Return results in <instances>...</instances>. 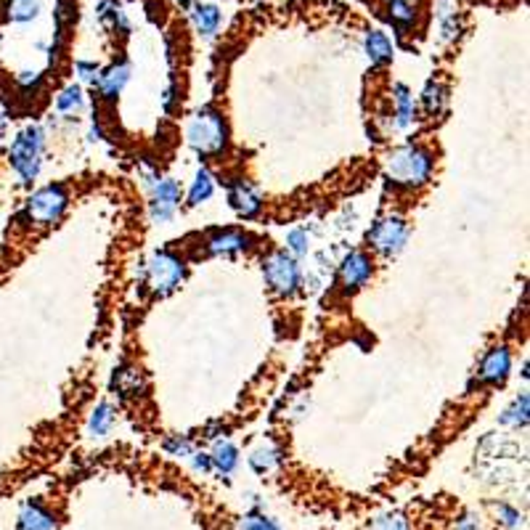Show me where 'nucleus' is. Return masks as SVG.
Returning <instances> with one entry per match:
<instances>
[{"label": "nucleus", "instance_id": "nucleus-1", "mask_svg": "<svg viewBox=\"0 0 530 530\" xmlns=\"http://www.w3.org/2000/svg\"><path fill=\"white\" fill-rule=\"evenodd\" d=\"M435 173V157L417 144L395 146L385 157V178L398 189H422Z\"/></svg>", "mask_w": 530, "mask_h": 530}, {"label": "nucleus", "instance_id": "nucleus-2", "mask_svg": "<svg viewBox=\"0 0 530 530\" xmlns=\"http://www.w3.org/2000/svg\"><path fill=\"white\" fill-rule=\"evenodd\" d=\"M186 141L199 157H221L229 146V122L215 106L199 109L186 125Z\"/></svg>", "mask_w": 530, "mask_h": 530}, {"label": "nucleus", "instance_id": "nucleus-3", "mask_svg": "<svg viewBox=\"0 0 530 530\" xmlns=\"http://www.w3.org/2000/svg\"><path fill=\"white\" fill-rule=\"evenodd\" d=\"M43 157H45V133L37 125H27L16 133V138L11 141L8 149V160L13 173L19 175L21 183H32L40 175L43 168Z\"/></svg>", "mask_w": 530, "mask_h": 530}, {"label": "nucleus", "instance_id": "nucleus-4", "mask_svg": "<svg viewBox=\"0 0 530 530\" xmlns=\"http://www.w3.org/2000/svg\"><path fill=\"white\" fill-rule=\"evenodd\" d=\"M138 278L141 284L152 292V294H170L181 286V281L186 278V263L181 255L175 253H152L144 263H141V270H138Z\"/></svg>", "mask_w": 530, "mask_h": 530}, {"label": "nucleus", "instance_id": "nucleus-5", "mask_svg": "<svg viewBox=\"0 0 530 530\" xmlns=\"http://www.w3.org/2000/svg\"><path fill=\"white\" fill-rule=\"evenodd\" d=\"M409 237H411V226L406 218L395 215V213H387L382 218H377L366 234L369 245L374 253H379L382 258H395L406 250L409 245Z\"/></svg>", "mask_w": 530, "mask_h": 530}, {"label": "nucleus", "instance_id": "nucleus-6", "mask_svg": "<svg viewBox=\"0 0 530 530\" xmlns=\"http://www.w3.org/2000/svg\"><path fill=\"white\" fill-rule=\"evenodd\" d=\"M263 278L268 289L278 297H292L302 286V268L286 250H276L263 261Z\"/></svg>", "mask_w": 530, "mask_h": 530}, {"label": "nucleus", "instance_id": "nucleus-7", "mask_svg": "<svg viewBox=\"0 0 530 530\" xmlns=\"http://www.w3.org/2000/svg\"><path fill=\"white\" fill-rule=\"evenodd\" d=\"M146 186L152 191L149 197V215L154 223H170L181 207V183L170 175L146 173Z\"/></svg>", "mask_w": 530, "mask_h": 530}, {"label": "nucleus", "instance_id": "nucleus-8", "mask_svg": "<svg viewBox=\"0 0 530 530\" xmlns=\"http://www.w3.org/2000/svg\"><path fill=\"white\" fill-rule=\"evenodd\" d=\"M66 205H69V197L61 186H43L27 199L24 215L32 226L45 229V226H53V223L61 221Z\"/></svg>", "mask_w": 530, "mask_h": 530}, {"label": "nucleus", "instance_id": "nucleus-9", "mask_svg": "<svg viewBox=\"0 0 530 530\" xmlns=\"http://www.w3.org/2000/svg\"><path fill=\"white\" fill-rule=\"evenodd\" d=\"M371 276H374V261L363 250H350L337 268V278L347 294L363 289L371 281Z\"/></svg>", "mask_w": 530, "mask_h": 530}, {"label": "nucleus", "instance_id": "nucleus-10", "mask_svg": "<svg viewBox=\"0 0 530 530\" xmlns=\"http://www.w3.org/2000/svg\"><path fill=\"white\" fill-rule=\"evenodd\" d=\"M512 374V350L507 345H496L491 347L483 361H480V382L483 385H491V387H502Z\"/></svg>", "mask_w": 530, "mask_h": 530}, {"label": "nucleus", "instance_id": "nucleus-11", "mask_svg": "<svg viewBox=\"0 0 530 530\" xmlns=\"http://www.w3.org/2000/svg\"><path fill=\"white\" fill-rule=\"evenodd\" d=\"M229 202H231V207H234L242 218H247V221L258 218L261 210H263V197H261V191H258L253 183H247L245 178H239V181H234V183L229 186Z\"/></svg>", "mask_w": 530, "mask_h": 530}, {"label": "nucleus", "instance_id": "nucleus-12", "mask_svg": "<svg viewBox=\"0 0 530 530\" xmlns=\"http://www.w3.org/2000/svg\"><path fill=\"white\" fill-rule=\"evenodd\" d=\"M253 237L245 231H218L207 239V253L215 258H231V255H242L247 250H253Z\"/></svg>", "mask_w": 530, "mask_h": 530}, {"label": "nucleus", "instance_id": "nucleus-13", "mask_svg": "<svg viewBox=\"0 0 530 530\" xmlns=\"http://www.w3.org/2000/svg\"><path fill=\"white\" fill-rule=\"evenodd\" d=\"M128 80H130V64L128 61H114L106 69H98V77H96L93 85L98 88L101 98L114 101L125 90Z\"/></svg>", "mask_w": 530, "mask_h": 530}, {"label": "nucleus", "instance_id": "nucleus-14", "mask_svg": "<svg viewBox=\"0 0 530 530\" xmlns=\"http://www.w3.org/2000/svg\"><path fill=\"white\" fill-rule=\"evenodd\" d=\"M417 120V101L414 93L409 90V85L395 82L393 85V128L395 130H406L411 128Z\"/></svg>", "mask_w": 530, "mask_h": 530}, {"label": "nucleus", "instance_id": "nucleus-15", "mask_svg": "<svg viewBox=\"0 0 530 530\" xmlns=\"http://www.w3.org/2000/svg\"><path fill=\"white\" fill-rule=\"evenodd\" d=\"M207 454H210V464H213L215 475L229 478V475L237 472V467H239V448L229 438H215Z\"/></svg>", "mask_w": 530, "mask_h": 530}, {"label": "nucleus", "instance_id": "nucleus-16", "mask_svg": "<svg viewBox=\"0 0 530 530\" xmlns=\"http://www.w3.org/2000/svg\"><path fill=\"white\" fill-rule=\"evenodd\" d=\"M56 515L43 502H27L19 512V530H56Z\"/></svg>", "mask_w": 530, "mask_h": 530}, {"label": "nucleus", "instance_id": "nucleus-17", "mask_svg": "<svg viewBox=\"0 0 530 530\" xmlns=\"http://www.w3.org/2000/svg\"><path fill=\"white\" fill-rule=\"evenodd\" d=\"M363 51H366L371 66H385V64H390L393 56H395V45H393V40H390L382 29L366 32V37H363Z\"/></svg>", "mask_w": 530, "mask_h": 530}, {"label": "nucleus", "instance_id": "nucleus-18", "mask_svg": "<svg viewBox=\"0 0 530 530\" xmlns=\"http://www.w3.org/2000/svg\"><path fill=\"white\" fill-rule=\"evenodd\" d=\"M247 462H250L253 472H258V475H270V472L281 464V451H278L276 443L261 440V443L250 451Z\"/></svg>", "mask_w": 530, "mask_h": 530}, {"label": "nucleus", "instance_id": "nucleus-19", "mask_svg": "<svg viewBox=\"0 0 530 530\" xmlns=\"http://www.w3.org/2000/svg\"><path fill=\"white\" fill-rule=\"evenodd\" d=\"M114 425H117V409L109 401H101L88 419V435L90 438H106L114 430Z\"/></svg>", "mask_w": 530, "mask_h": 530}, {"label": "nucleus", "instance_id": "nucleus-20", "mask_svg": "<svg viewBox=\"0 0 530 530\" xmlns=\"http://www.w3.org/2000/svg\"><path fill=\"white\" fill-rule=\"evenodd\" d=\"M191 21H194V29L202 35V37H213L218 29H221V11L215 5H207V3H197L191 5Z\"/></svg>", "mask_w": 530, "mask_h": 530}, {"label": "nucleus", "instance_id": "nucleus-21", "mask_svg": "<svg viewBox=\"0 0 530 530\" xmlns=\"http://www.w3.org/2000/svg\"><path fill=\"white\" fill-rule=\"evenodd\" d=\"M528 414H530V398H528V390H523L507 409H504V414L499 417V425L502 427H510V430H520V427H526L528 425Z\"/></svg>", "mask_w": 530, "mask_h": 530}, {"label": "nucleus", "instance_id": "nucleus-22", "mask_svg": "<svg viewBox=\"0 0 530 530\" xmlns=\"http://www.w3.org/2000/svg\"><path fill=\"white\" fill-rule=\"evenodd\" d=\"M448 104V90L440 80H430L422 90V106L430 117H440Z\"/></svg>", "mask_w": 530, "mask_h": 530}, {"label": "nucleus", "instance_id": "nucleus-23", "mask_svg": "<svg viewBox=\"0 0 530 530\" xmlns=\"http://www.w3.org/2000/svg\"><path fill=\"white\" fill-rule=\"evenodd\" d=\"M387 19L398 29V35H409V29L417 21V8L409 0H390L387 3Z\"/></svg>", "mask_w": 530, "mask_h": 530}, {"label": "nucleus", "instance_id": "nucleus-24", "mask_svg": "<svg viewBox=\"0 0 530 530\" xmlns=\"http://www.w3.org/2000/svg\"><path fill=\"white\" fill-rule=\"evenodd\" d=\"M213 194H215V178H213L210 170L199 168V170L194 173V181H191V189H189V205H191V207H199V205H205Z\"/></svg>", "mask_w": 530, "mask_h": 530}, {"label": "nucleus", "instance_id": "nucleus-25", "mask_svg": "<svg viewBox=\"0 0 530 530\" xmlns=\"http://www.w3.org/2000/svg\"><path fill=\"white\" fill-rule=\"evenodd\" d=\"M43 13V0H8L5 19L13 24H29Z\"/></svg>", "mask_w": 530, "mask_h": 530}, {"label": "nucleus", "instance_id": "nucleus-26", "mask_svg": "<svg viewBox=\"0 0 530 530\" xmlns=\"http://www.w3.org/2000/svg\"><path fill=\"white\" fill-rule=\"evenodd\" d=\"M85 106V96H82V88L77 82L66 85L58 96H56V112L64 114V117H74L80 114Z\"/></svg>", "mask_w": 530, "mask_h": 530}, {"label": "nucleus", "instance_id": "nucleus-27", "mask_svg": "<svg viewBox=\"0 0 530 530\" xmlns=\"http://www.w3.org/2000/svg\"><path fill=\"white\" fill-rule=\"evenodd\" d=\"M98 16H101V21L109 24L112 29H117V32H122V35L130 32V24H128L122 8H120L117 3H112V0H101V5H98Z\"/></svg>", "mask_w": 530, "mask_h": 530}, {"label": "nucleus", "instance_id": "nucleus-28", "mask_svg": "<svg viewBox=\"0 0 530 530\" xmlns=\"http://www.w3.org/2000/svg\"><path fill=\"white\" fill-rule=\"evenodd\" d=\"M114 387L120 390V395H138V390H144V379H141L138 369L125 366L114 374Z\"/></svg>", "mask_w": 530, "mask_h": 530}, {"label": "nucleus", "instance_id": "nucleus-29", "mask_svg": "<svg viewBox=\"0 0 530 530\" xmlns=\"http://www.w3.org/2000/svg\"><path fill=\"white\" fill-rule=\"evenodd\" d=\"M494 515H496V523L504 530H520L526 526V515L518 507L507 504V502L494 504Z\"/></svg>", "mask_w": 530, "mask_h": 530}, {"label": "nucleus", "instance_id": "nucleus-30", "mask_svg": "<svg viewBox=\"0 0 530 530\" xmlns=\"http://www.w3.org/2000/svg\"><path fill=\"white\" fill-rule=\"evenodd\" d=\"M310 247H313V237L308 229H292L286 234V253L294 255V258H305L310 255Z\"/></svg>", "mask_w": 530, "mask_h": 530}, {"label": "nucleus", "instance_id": "nucleus-31", "mask_svg": "<svg viewBox=\"0 0 530 530\" xmlns=\"http://www.w3.org/2000/svg\"><path fill=\"white\" fill-rule=\"evenodd\" d=\"M366 530H411V523L401 512H385V515L374 518Z\"/></svg>", "mask_w": 530, "mask_h": 530}, {"label": "nucleus", "instance_id": "nucleus-32", "mask_svg": "<svg viewBox=\"0 0 530 530\" xmlns=\"http://www.w3.org/2000/svg\"><path fill=\"white\" fill-rule=\"evenodd\" d=\"M239 530H281V526L273 518H268L265 512H261V510H253L250 515H245L239 520Z\"/></svg>", "mask_w": 530, "mask_h": 530}, {"label": "nucleus", "instance_id": "nucleus-33", "mask_svg": "<svg viewBox=\"0 0 530 530\" xmlns=\"http://www.w3.org/2000/svg\"><path fill=\"white\" fill-rule=\"evenodd\" d=\"M165 451H168L170 456L189 459V456L194 454V443H191L186 435H173V438H168V440H165Z\"/></svg>", "mask_w": 530, "mask_h": 530}, {"label": "nucleus", "instance_id": "nucleus-34", "mask_svg": "<svg viewBox=\"0 0 530 530\" xmlns=\"http://www.w3.org/2000/svg\"><path fill=\"white\" fill-rule=\"evenodd\" d=\"M16 85L21 88V90H27V93H32V90H37L40 85H43V74L40 72H19L16 74Z\"/></svg>", "mask_w": 530, "mask_h": 530}, {"label": "nucleus", "instance_id": "nucleus-35", "mask_svg": "<svg viewBox=\"0 0 530 530\" xmlns=\"http://www.w3.org/2000/svg\"><path fill=\"white\" fill-rule=\"evenodd\" d=\"M98 64L96 61H77L74 64V74L82 80V82H96V77H98Z\"/></svg>", "mask_w": 530, "mask_h": 530}, {"label": "nucleus", "instance_id": "nucleus-36", "mask_svg": "<svg viewBox=\"0 0 530 530\" xmlns=\"http://www.w3.org/2000/svg\"><path fill=\"white\" fill-rule=\"evenodd\" d=\"M189 459L194 462V470H197V472H205V475H210V472H213V464H210V454H205V451H194V454H191Z\"/></svg>", "mask_w": 530, "mask_h": 530}, {"label": "nucleus", "instance_id": "nucleus-37", "mask_svg": "<svg viewBox=\"0 0 530 530\" xmlns=\"http://www.w3.org/2000/svg\"><path fill=\"white\" fill-rule=\"evenodd\" d=\"M456 530H480V518L475 512H467L459 523H456Z\"/></svg>", "mask_w": 530, "mask_h": 530}, {"label": "nucleus", "instance_id": "nucleus-38", "mask_svg": "<svg viewBox=\"0 0 530 530\" xmlns=\"http://www.w3.org/2000/svg\"><path fill=\"white\" fill-rule=\"evenodd\" d=\"M0 128H3V109H0Z\"/></svg>", "mask_w": 530, "mask_h": 530}]
</instances>
